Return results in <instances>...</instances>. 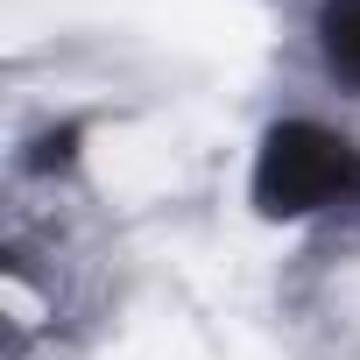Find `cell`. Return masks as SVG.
<instances>
[{
	"instance_id": "cell-1",
	"label": "cell",
	"mask_w": 360,
	"mask_h": 360,
	"mask_svg": "<svg viewBox=\"0 0 360 360\" xmlns=\"http://www.w3.org/2000/svg\"><path fill=\"white\" fill-rule=\"evenodd\" d=\"M360 191V148L318 120H283L262 134L255 155V212L262 219H304Z\"/></svg>"
},
{
	"instance_id": "cell-2",
	"label": "cell",
	"mask_w": 360,
	"mask_h": 360,
	"mask_svg": "<svg viewBox=\"0 0 360 360\" xmlns=\"http://www.w3.org/2000/svg\"><path fill=\"white\" fill-rule=\"evenodd\" d=\"M318 50H325L332 78L360 85V0H325L318 8Z\"/></svg>"
},
{
	"instance_id": "cell-3",
	"label": "cell",
	"mask_w": 360,
	"mask_h": 360,
	"mask_svg": "<svg viewBox=\"0 0 360 360\" xmlns=\"http://www.w3.org/2000/svg\"><path fill=\"white\" fill-rule=\"evenodd\" d=\"M29 162H36V169H71V162H78V127H50Z\"/></svg>"
}]
</instances>
